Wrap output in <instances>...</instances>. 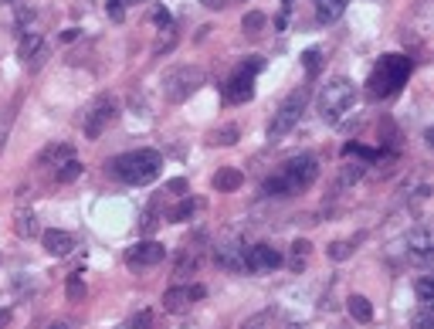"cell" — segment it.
Returning <instances> with one entry per match:
<instances>
[{"instance_id":"1","label":"cell","mask_w":434,"mask_h":329,"mask_svg":"<svg viewBox=\"0 0 434 329\" xmlns=\"http://www.w3.org/2000/svg\"><path fill=\"white\" fill-rule=\"evenodd\" d=\"M316 176H319V160L312 153L288 156L282 167L262 183V194L264 197H295V194H302V191H309L316 183Z\"/></svg>"},{"instance_id":"33","label":"cell","mask_w":434,"mask_h":329,"mask_svg":"<svg viewBox=\"0 0 434 329\" xmlns=\"http://www.w3.org/2000/svg\"><path fill=\"white\" fill-rule=\"evenodd\" d=\"M106 14H109V20H119L126 18V0H106Z\"/></svg>"},{"instance_id":"20","label":"cell","mask_w":434,"mask_h":329,"mask_svg":"<svg viewBox=\"0 0 434 329\" xmlns=\"http://www.w3.org/2000/svg\"><path fill=\"white\" fill-rule=\"evenodd\" d=\"M279 323H282V312L264 309V312H258V316H248L245 323H241V329H275Z\"/></svg>"},{"instance_id":"39","label":"cell","mask_w":434,"mask_h":329,"mask_svg":"<svg viewBox=\"0 0 434 329\" xmlns=\"http://www.w3.org/2000/svg\"><path fill=\"white\" fill-rule=\"evenodd\" d=\"M167 187H170L173 194H180V191H187V180H170Z\"/></svg>"},{"instance_id":"13","label":"cell","mask_w":434,"mask_h":329,"mask_svg":"<svg viewBox=\"0 0 434 329\" xmlns=\"http://www.w3.org/2000/svg\"><path fill=\"white\" fill-rule=\"evenodd\" d=\"M18 58L24 61V65L31 61V68H38L41 61L48 58V48H44V41H41L38 34H24L18 44Z\"/></svg>"},{"instance_id":"10","label":"cell","mask_w":434,"mask_h":329,"mask_svg":"<svg viewBox=\"0 0 434 329\" xmlns=\"http://www.w3.org/2000/svg\"><path fill=\"white\" fill-rule=\"evenodd\" d=\"M208 289L204 285H173L163 292V312H187L193 299H204Z\"/></svg>"},{"instance_id":"37","label":"cell","mask_w":434,"mask_h":329,"mask_svg":"<svg viewBox=\"0 0 434 329\" xmlns=\"http://www.w3.org/2000/svg\"><path fill=\"white\" fill-rule=\"evenodd\" d=\"M359 176H363V163H353V167H346V170H343V183H357Z\"/></svg>"},{"instance_id":"28","label":"cell","mask_w":434,"mask_h":329,"mask_svg":"<svg viewBox=\"0 0 434 329\" xmlns=\"http://www.w3.org/2000/svg\"><path fill=\"white\" fill-rule=\"evenodd\" d=\"M132 329H160V323H156V312H153V309H139L136 316H132Z\"/></svg>"},{"instance_id":"2","label":"cell","mask_w":434,"mask_h":329,"mask_svg":"<svg viewBox=\"0 0 434 329\" xmlns=\"http://www.w3.org/2000/svg\"><path fill=\"white\" fill-rule=\"evenodd\" d=\"M414 72V61L404 58V55H383L377 61V68L370 72L366 78V92L374 98H390L397 96L404 85H407V78Z\"/></svg>"},{"instance_id":"40","label":"cell","mask_w":434,"mask_h":329,"mask_svg":"<svg viewBox=\"0 0 434 329\" xmlns=\"http://www.w3.org/2000/svg\"><path fill=\"white\" fill-rule=\"evenodd\" d=\"M200 4H204V7H210V11H221V7H224V0H200Z\"/></svg>"},{"instance_id":"12","label":"cell","mask_w":434,"mask_h":329,"mask_svg":"<svg viewBox=\"0 0 434 329\" xmlns=\"http://www.w3.org/2000/svg\"><path fill=\"white\" fill-rule=\"evenodd\" d=\"M245 248L241 241H227V245H217L214 248V262H217V269L224 271H245Z\"/></svg>"},{"instance_id":"44","label":"cell","mask_w":434,"mask_h":329,"mask_svg":"<svg viewBox=\"0 0 434 329\" xmlns=\"http://www.w3.org/2000/svg\"><path fill=\"white\" fill-rule=\"evenodd\" d=\"M129 4H146V0H129Z\"/></svg>"},{"instance_id":"31","label":"cell","mask_w":434,"mask_h":329,"mask_svg":"<svg viewBox=\"0 0 434 329\" xmlns=\"http://www.w3.org/2000/svg\"><path fill=\"white\" fill-rule=\"evenodd\" d=\"M68 299L78 302V299H85V282H82V271L75 275H68Z\"/></svg>"},{"instance_id":"9","label":"cell","mask_w":434,"mask_h":329,"mask_svg":"<svg viewBox=\"0 0 434 329\" xmlns=\"http://www.w3.org/2000/svg\"><path fill=\"white\" fill-rule=\"evenodd\" d=\"M282 265V252L272 248V245H248L245 248V271L251 275H264V271H275Z\"/></svg>"},{"instance_id":"26","label":"cell","mask_w":434,"mask_h":329,"mask_svg":"<svg viewBox=\"0 0 434 329\" xmlns=\"http://www.w3.org/2000/svg\"><path fill=\"white\" fill-rule=\"evenodd\" d=\"M353 252H357V241H333V245L326 248V254H329L333 262H346Z\"/></svg>"},{"instance_id":"34","label":"cell","mask_w":434,"mask_h":329,"mask_svg":"<svg viewBox=\"0 0 434 329\" xmlns=\"http://www.w3.org/2000/svg\"><path fill=\"white\" fill-rule=\"evenodd\" d=\"M139 228H143V234H153V228H156V204H150V207L143 211V221H139Z\"/></svg>"},{"instance_id":"21","label":"cell","mask_w":434,"mask_h":329,"mask_svg":"<svg viewBox=\"0 0 434 329\" xmlns=\"http://www.w3.org/2000/svg\"><path fill=\"white\" fill-rule=\"evenodd\" d=\"M14 231H18V238H34L38 234V217L31 211H18L14 214Z\"/></svg>"},{"instance_id":"45","label":"cell","mask_w":434,"mask_h":329,"mask_svg":"<svg viewBox=\"0 0 434 329\" xmlns=\"http://www.w3.org/2000/svg\"><path fill=\"white\" fill-rule=\"evenodd\" d=\"M285 329H302V326H285Z\"/></svg>"},{"instance_id":"38","label":"cell","mask_w":434,"mask_h":329,"mask_svg":"<svg viewBox=\"0 0 434 329\" xmlns=\"http://www.w3.org/2000/svg\"><path fill=\"white\" fill-rule=\"evenodd\" d=\"M153 24H160V27H170V24H173L170 11H163V7H160V11H153Z\"/></svg>"},{"instance_id":"32","label":"cell","mask_w":434,"mask_h":329,"mask_svg":"<svg viewBox=\"0 0 434 329\" xmlns=\"http://www.w3.org/2000/svg\"><path fill=\"white\" fill-rule=\"evenodd\" d=\"M411 329H434V316H431V306H424V309L417 312L414 319H411Z\"/></svg>"},{"instance_id":"43","label":"cell","mask_w":434,"mask_h":329,"mask_svg":"<svg viewBox=\"0 0 434 329\" xmlns=\"http://www.w3.org/2000/svg\"><path fill=\"white\" fill-rule=\"evenodd\" d=\"M48 329H72V326H68V323H51Z\"/></svg>"},{"instance_id":"18","label":"cell","mask_w":434,"mask_h":329,"mask_svg":"<svg viewBox=\"0 0 434 329\" xmlns=\"http://www.w3.org/2000/svg\"><path fill=\"white\" fill-rule=\"evenodd\" d=\"M312 4H316L319 24H333V20H340L343 11H346V0H312Z\"/></svg>"},{"instance_id":"5","label":"cell","mask_w":434,"mask_h":329,"mask_svg":"<svg viewBox=\"0 0 434 329\" xmlns=\"http://www.w3.org/2000/svg\"><path fill=\"white\" fill-rule=\"evenodd\" d=\"M305 98H309L305 89H295L292 96H285V102L279 105V112L268 122V139H272V143L295 129V122H299V116H302V109H305Z\"/></svg>"},{"instance_id":"16","label":"cell","mask_w":434,"mask_h":329,"mask_svg":"<svg viewBox=\"0 0 434 329\" xmlns=\"http://www.w3.org/2000/svg\"><path fill=\"white\" fill-rule=\"evenodd\" d=\"M407 248H411V254H414V258H428V254H431V248H434L431 231H428V228H414V231L407 234Z\"/></svg>"},{"instance_id":"23","label":"cell","mask_w":434,"mask_h":329,"mask_svg":"<svg viewBox=\"0 0 434 329\" xmlns=\"http://www.w3.org/2000/svg\"><path fill=\"white\" fill-rule=\"evenodd\" d=\"M309 254H312V245H309L305 238H299V241L292 245V262H288V265H292L295 271H302L305 262H309Z\"/></svg>"},{"instance_id":"19","label":"cell","mask_w":434,"mask_h":329,"mask_svg":"<svg viewBox=\"0 0 434 329\" xmlns=\"http://www.w3.org/2000/svg\"><path fill=\"white\" fill-rule=\"evenodd\" d=\"M346 312H350L357 323H370V319H374V306H370L366 295H350V299H346Z\"/></svg>"},{"instance_id":"15","label":"cell","mask_w":434,"mask_h":329,"mask_svg":"<svg viewBox=\"0 0 434 329\" xmlns=\"http://www.w3.org/2000/svg\"><path fill=\"white\" fill-rule=\"evenodd\" d=\"M68 160H75V146H72V143H51V146H44L38 156L41 167H51V163H55V170L61 163H68Z\"/></svg>"},{"instance_id":"7","label":"cell","mask_w":434,"mask_h":329,"mask_svg":"<svg viewBox=\"0 0 434 329\" xmlns=\"http://www.w3.org/2000/svg\"><path fill=\"white\" fill-rule=\"evenodd\" d=\"M262 65L264 61L262 58H251V61H245L234 75L227 78L224 82V102H248V98H255V75L262 72Z\"/></svg>"},{"instance_id":"4","label":"cell","mask_w":434,"mask_h":329,"mask_svg":"<svg viewBox=\"0 0 434 329\" xmlns=\"http://www.w3.org/2000/svg\"><path fill=\"white\" fill-rule=\"evenodd\" d=\"M357 105V85L350 82V78H329L326 85H322V92H319V116L322 122H329V126H336L350 109Z\"/></svg>"},{"instance_id":"29","label":"cell","mask_w":434,"mask_h":329,"mask_svg":"<svg viewBox=\"0 0 434 329\" xmlns=\"http://www.w3.org/2000/svg\"><path fill=\"white\" fill-rule=\"evenodd\" d=\"M197 265H200V252H197V248H190V245H187V252H184L180 265H177V275H187V269L193 271Z\"/></svg>"},{"instance_id":"6","label":"cell","mask_w":434,"mask_h":329,"mask_svg":"<svg viewBox=\"0 0 434 329\" xmlns=\"http://www.w3.org/2000/svg\"><path fill=\"white\" fill-rule=\"evenodd\" d=\"M200 85H204V72L193 68V65H180V68L167 72V78H163V96L170 98V102H184V98H190Z\"/></svg>"},{"instance_id":"42","label":"cell","mask_w":434,"mask_h":329,"mask_svg":"<svg viewBox=\"0 0 434 329\" xmlns=\"http://www.w3.org/2000/svg\"><path fill=\"white\" fill-rule=\"evenodd\" d=\"M4 146H7V129L0 126V153H4Z\"/></svg>"},{"instance_id":"8","label":"cell","mask_w":434,"mask_h":329,"mask_svg":"<svg viewBox=\"0 0 434 329\" xmlns=\"http://www.w3.org/2000/svg\"><path fill=\"white\" fill-rule=\"evenodd\" d=\"M115 116H119V109H115L113 98H109V96L95 98L92 109H89V112H85V119H82V133H85V139H98V136H102L115 122Z\"/></svg>"},{"instance_id":"3","label":"cell","mask_w":434,"mask_h":329,"mask_svg":"<svg viewBox=\"0 0 434 329\" xmlns=\"http://www.w3.org/2000/svg\"><path fill=\"white\" fill-rule=\"evenodd\" d=\"M113 174L122 180V183H132V187H143V183H153L160 170H163V156L156 150H132V153L115 156L113 163Z\"/></svg>"},{"instance_id":"14","label":"cell","mask_w":434,"mask_h":329,"mask_svg":"<svg viewBox=\"0 0 434 329\" xmlns=\"http://www.w3.org/2000/svg\"><path fill=\"white\" fill-rule=\"evenodd\" d=\"M44 252L55 254V258H65V254L75 252V238L68 231H58V228H51V231H44Z\"/></svg>"},{"instance_id":"30","label":"cell","mask_w":434,"mask_h":329,"mask_svg":"<svg viewBox=\"0 0 434 329\" xmlns=\"http://www.w3.org/2000/svg\"><path fill=\"white\" fill-rule=\"evenodd\" d=\"M414 292H417V299H421V306H431L434 302V282L431 278H417Z\"/></svg>"},{"instance_id":"24","label":"cell","mask_w":434,"mask_h":329,"mask_svg":"<svg viewBox=\"0 0 434 329\" xmlns=\"http://www.w3.org/2000/svg\"><path fill=\"white\" fill-rule=\"evenodd\" d=\"M82 170H85V167H82L78 160H68V163H61V167L55 170V180L58 183H72V180L82 176Z\"/></svg>"},{"instance_id":"22","label":"cell","mask_w":434,"mask_h":329,"mask_svg":"<svg viewBox=\"0 0 434 329\" xmlns=\"http://www.w3.org/2000/svg\"><path fill=\"white\" fill-rule=\"evenodd\" d=\"M241 31H245L248 38H258L264 31V14L262 11H248L245 18H241Z\"/></svg>"},{"instance_id":"36","label":"cell","mask_w":434,"mask_h":329,"mask_svg":"<svg viewBox=\"0 0 434 329\" xmlns=\"http://www.w3.org/2000/svg\"><path fill=\"white\" fill-rule=\"evenodd\" d=\"M292 7H295V0H282V14L275 18V27H279V31L288 27V14H292Z\"/></svg>"},{"instance_id":"25","label":"cell","mask_w":434,"mask_h":329,"mask_svg":"<svg viewBox=\"0 0 434 329\" xmlns=\"http://www.w3.org/2000/svg\"><path fill=\"white\" fill-rule=\"evenodd\" d=\"M210 143H214V146H234V143H238V126H221V129H214V133H210Z\"/></svg>"},{"instance_id":"11","label":"cell","mask_w":434,"mask_h":329,"mask_svg":"<svg viewBox=\"0 0 434 329\" xmlns=\"http://www.w3.org/2000/svg\"><path fill=\"white\" fill-rule=\"evenodd\" d=\"M167 258V248L160 241H139L126 252V265L129 269H150V265H160Z\"/></svg>"},{"instance_id":"35","label":"cell","mask_w":434,"mask_h":329,"mask_svg":"<svg viewBox=\"0 0 434 329\" xmlns=\"http://www.w3.org/2000/svg\"><path fill=\"white\" fill-rule=\"evenodd\" d=\"M302 58H305V72H309V75H316V72H319V48H309Z\"/></svg>"},{"instance_id":"41","label":"cell","mask_w":434,"mask_h":329,"mask_svg":"<svg viewBox=\"0 0 434 329\" xmlns=\"http://www.w3.org/2000/svg\"><path fill=\"white\" fill-rule=\"evenodd\" d=\"M7 323H11V309H0V329H7Z\"/></svg>"},{"instance_id":"27","label":"cell","mask_w":434,"mask_h":329,"mask_svg":"<svg viewBox=\"0 0 434 329\" xmlns=\"http://www.w3.org/2000/svg\"><path fill=\"white\" fill-rule=\"evenodd\" d=\"M197 207H200V200H190V197H187V200H180V204L170 211V221H173V224H184V221H187Z\"/></svg>"},{"instance_id":"17","label":"cell","mask_w":434,"mask_h":329,"mask_svg":"<svg viewBox=\"0 0 434 329\" xmlns=\"http://www.w3.org/2000/svg\"><path fill=\"white\" fill-rule=\"evenodd\" d=\"M241 183H245V176L238 174L234 167H224V170L214 174V191H217V194H231V191H238Z\"/></svg>"}]
</instances>
